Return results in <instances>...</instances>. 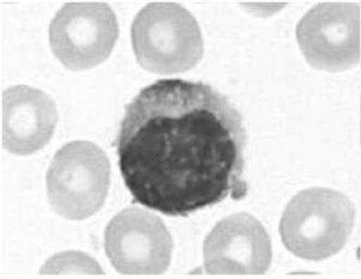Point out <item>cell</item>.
Returning a JSON list of instances; mask_svg holds the SVG:
<instances>
[{"mask_svg": "<svg viewBox=\"0 0 361 279\" xmlns=\"http://www.w3.org/2000/svg\"><path fill=\"white\" fill-rule=\"evenodd\" d=\"M246 128L226 95L207 83L165 78L128 104L115 140L133 202L170 217L248 194Z\"/></svg>", "mask_w": 361, "mask_h": 279, "instance_id": "6da1fadb", "label": "cell"}, {"mask_svg": "<svg viewBox=\"0 0 361 279\" xmlns=\"http://www.w3.org/2000/svg\"><path fill=\"white\" fill-rule=\"evenodd\" d=\"M173 241L161 218L139 207L116 214L105 230V253L126 275H158L168 271Z\"/></svg>", "mask_w": 361, "mask_h": 279, "instance_id": "8992f818", "label": "cell"}, {"mask_svg": "<svg viewBox=\"0 0 361 279\" xmlns=\"http://www.w3.org/2000/svg\"><path fill=\"white\" fill-rule=\"evenodd\" d=\"M132 44L140 66L158 75L193 69L205 51L195 17L169 1L149 3L139 11L132 25Z\"/></svg>", "mask_w": 361, "mask_h": 279, "instance_id": "3957f363", "label": "cell"}, {"mask_svg": "<svg viewBox=\"0 0 361 279\" xmlns=\"http://www.w3.org/2000/svg\"><path fill=\"white\" fill-rule=\"evenodd\" d=\"M40 275L49 277H93L105 272L98 261L82 252H63L49 258L40 270Z\"/></svg>", "mask_w": 361, "mask_h": 279, "instance_id": "30bf717a", "label": "cell"}, {"mask_svg": "<svg viewBox=\"0 0 361 279\" xmlns=\"http://www.w3.org/2000/svg\"><path fill=\"white\" fill-rule=\"evenodd\" d=\"M354 223L355 209L345 194L310 188L296 194L288 204L279 223V234L292 254L320 261L343 249Z\"/></svg>", "mask_w": 361, "mask_h": 279, "instance_id": "7a4b0ae2", "label": "cell"}, {"mask_svg": "<svg viewBox=\"0 0 361 279\" xmlns=\"http://www.w3.org/2000/svg\"><path fill=\"white\" fill-rule=\"evenodd\" d=\"M296 39L313 68L330 73L353 68L360 62V6L317 5L296 25Z\"/></svg>", "mask_w": 361, "mask_h": 279, "instance_id": "52a82bcc", "label": "cell"}, {"mask_svg": "<svg viewBox=\"0 0 361 279\" xmlns=\"http://www.w3.org/2000/svg\"><path fill=\"white\" fill-rule=\"evenodd\" d=\"M272 263V243L252 214L218 222L204 241V267L212 275H262Z\"/></svg>", "mask_w": 361, "mask_h": 279, "instance_id": "ba28073f", "label": "cell"}, {"mask_svg": "<svg viewBox=\"0 0 361 279\" xmlns=\"http://www.w3.org/2000/svg\"><path fill=\"white\" fill-rule=\"evenodd\" d=\"M111 164L90 141H71L54 154L46 187L49 205L69 221H83L103 207L110 188Z\"/></svg>", "mask_w": 361, "mask_h": 279, "instance_id": "277c9868", "label": "cell"}, {"mask_svg": "<svg viewBox=\"0 0 361 279\" xmlns=\"http://www.w3.org/2000/svg\"><path fill=\"white\" fill-rule=\"evenodd\" d=\"M119 25L111 6L100 1L63 5L49 23V46L58 61L73 71L92 69L110 57Z\"/></svg>", "mask_w": 361, "mask_h": 279, "instance_id": "5b68a950", "label": "cell"}, {"mask_svg": "<svg viewBox=\"0 0 361 279\" xmlns=\"http://www.w3.org/2000/svg\"><path fill=\"white\" fill-rule=\"evenodd\" d=\"M56 104L45 92L18 85L1 94V144L15 156H30L49 144L57 127Z\"/></svg>", "mask_w": 361, "mask_h": 279, "instance_id": "9c48e42d", "label": "cell"}]
</instances>
